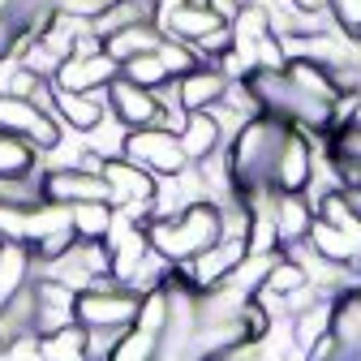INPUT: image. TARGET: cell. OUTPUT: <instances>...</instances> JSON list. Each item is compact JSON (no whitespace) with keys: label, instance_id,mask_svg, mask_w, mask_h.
<instances>
[{"label":"cell","instance_id":"1f68e13d","mask_svg":"<svg viewBox=\"0 0 361 361\" xmlns=\"http://www.w3.org/2000/svg\"><path fill=\"white\" fill-rule=\"evenodd\" d=\"M13 9H18V0H0V18H9Z\"/></svg>","mask_w":361,"mask_h":361},{"label":"cell","instance_id":"4316f807","mask_svg":"<svg viewBox=\"0 0 361 361\" xmlns=\"http://www.w3.org/2000/svg\"><path fill=\"white\" fill-rule=\"evenodd\" d=\"M121 78H125V82H133V86H147V90H159V86H168V82H172V78H168V69L159 65V56H155V52L125 61V65H121Z\"/></svg>","mask_w":361,"mask_h":361},{"label":"cell","instance_id":"7c38bea8","mask_svg":"<svg viewBox=\"0 0 361 361\" xmlns=\"http://www.w3.org/2000/svg\"><path fill=\"white\" fill-rule=\"evenodd\" d=\"M228 78H224L215 65H198L194 73H185V78H176V104H180V112H211L215 104H224V95H228Z\"/></svg>","mask_w":361,"mask_h":361},{"label":"cell","instance_id":"6da1fadb","mask_svg":"<svg viewBox=\"0 0 361 361\" xmlns=\"http://www.w3.org/2000/svg\"><path fill=\"white\" fill-rule=\"evenodd\" d=\"M288 121L280 116H254L237 138L228 142V164H233V180H237V194H258L271 190V172H276L280 147L288 138Z\"/></svg>","mask_w":361,"mask_h":361},{"label":"cell","instance_id":"8992f818","mask_svg":"<svg viewBox=\"0 0 361 361\" xmlns=\"http://www.w3.org/2000/svg\"><path fill=\"white\" fill-rule=\"evenodd\" d=\"M250 258V241L241 237H219L211 250H202L198 258H190L185 267H176V276L185 280L194 293H211L219 284H228L233 280V271Z\"/></svg>","mask_w":361,"mask_h":361},{"label":"cell","instance_id":"4dcf8cb0","mask_svg":"<svg viewBox=\"0 0 361 361\" xmlns=\"http://www.w3.org/2000/svg\"><path fill=\"white\" fill-rule=\"evenodd\" d=\"M348 125H353V129H361V95H353V112H348ZM348 125H344V129H348Z\"/></svg>","mask_w":361,"mask_h":361},{"label":"cell","instance_id":"e0dca14e","mask_svg":"<svg viewBox=\"0 0 361 361\" xmlns=\"http://www.w3.org/2000/svg\"><path fill=\"white\" fill-rule=\"evenodd\" d=\"M288 82L301 90L305 99H314V104H331L336 108V99L344 95L340 90V82H336V69H327V65H314V61H288Z\"/></svg>","mask_w":361,"mask_h":361},{"label":"cell","instance_id":"d4e9b609","mask_svg":"<svg viewBox=\"0 0 361 361\" xmlns=\"http://www.w3.org/2000/svg\"><path fill=\"white\" fill-rule=\"evenodd\" d=\"M159 357H164V340H159L155 331L138 327V323H133V327L116 340V348H112V361H159Z\"/></svg>","mask_w":361,"mask_h":361},{"label":"cell","instance_id":"52a82bcc","mask_svg":"<svg viewBox=\"0 0 361 361\" xmlns=\"http://www.w3.org/2000/svg\"><path fill=\"white\" fill-rule=\"evenodd\" d=\"M43 202H56V207H82V202H112V190L99 172H86V168H43ZM116 207V202H112Z\"/></svg>","mask_w":361,"mask_h":361},{"label":"cell","instance_id":"d6986e66","mask_svg":"<svg viewBox=\"0 0 361 361\" xmlns=\"http://www.w3.org/2000/svg\"><path fill=\"white\" fill-rule=\"evenodd\" d=\"M159 43H164V30H159L155 22H138V26H129V30L104 39V48H108V56H112L116 65H125V61H133V56L155 52Z\"/></svg>","mask_w":361,"mask_h":361},{"label":"cell","instance_id":"277c9868","mask_svg":"<svg viewBox=\"0 0 361 361\" xmlns=\"http://www.w3.org/2000/svg\"><path fill=\"white\" fill-rule=\"evenodd\" d=\"M0 133H13V138L30 142L39 155H52L61 147V121L39 108L30 99H18V95H0Z\"/></svg>","mask_w":361,"mask_h":361},{"label":"cell","instance_id":"8fae6325","mask_svg":"<svg viewBox=\"0 0 361 361\" xmlns=\"http://www.w3.org/2000/svg\"><path fill=\"white\" fill-rule=\"evenodd\" d=\"M99 176L108 180L116 207H142V202H155V194H159V176H151L147 168H138L125 155L121 159H104Z\"/></svg>","mask_w":361,"mask_h":361},{"label":"cell","instance_id":"7a4b0ae2","mask_svg":"<svg viewBox=\"0 0 361 361\" xmlns=\"http://www.w3.org/2000/svg\"><path fill=\"white\" fill-rule=\"evenodd\" d=\"M147 237L151 250L164 254L172 267H185L190 258H198L202 250H211L224 237V224H219V207L215 202H194L172 219H151L147 224Z\"/></svg>","mask_w":361,"mask_h":361},{"label":"cell","instance_id":"9c48e42d","mask_svg":"<svg viewBox=\"0 0 361 361\" xmlns=\"http://www.w3.org/2000/svg\"><path fill=\"white\" fill-rule=\"evenodd\" d=\"M30 297H35V336H52L78 323V293L69 284L43 276L30 284Z\"/></svg>","mask_w":361,"mask_h":361},{"label":"cell","instance_id":"4fadbf2b","mask_svg":"<svg viewBox=\"0 0 361 361\" xmlns=\"http://www.w3.org/2000/svg\"><path fill=\"white\" fill-rule=\"evenodd\" d=\"M52 116L61 121V129H73V133H86L99 129L104 116H108V90L104 95H73V90H56L52 95Z\"/></svg>","mask_w":361,"mask_h":361},{"label":"cell","instance_id":"83f0119b","mask_svg":"<svg viewBox=\"0 0 361 361\" xmlns=\"http://www.w3.org/2000/svg\"><path fill=\"white\" fill-rule=\"evenodd\" d=\"M327 18L353 43H361V0H327Z\"/></svg>","mask_w":361,"mask_h":361},{"label":"cell","instance_id":"44dd1931","mask_svg":"<svg viewBox=\"0 0 361 361\" xmlns=\"http://www.w3.org/2000/svg\"><path fill=\"white\" fill-rule=\"evenodd\" d=\"M43 172V159L30 142L13 138V133H0V180L9 176H39Z\"/></svg>","mask_w":361,"mask_h":361},{"label":"cell","instance_id":"f1b7e54d","mask_svg":"<svg viewBox=\"0 0 361 361\" xmlns=\"http://www.w3.org/2000/svg\"><path fill=\"white\" fill-rule=\"evenodd\" d=\"M116 5V0H56V13L61 18H73V22H95V18H104L108 9Z\"/></svg>","mask_w":361,"mask_h":361},{"label":"cell","instance_id":"484cf974","mask_svg":"<svg viewBox=\"0 0 361 361\" xmlns=\"http://www.w3.org/2000/svg\"><path fill=\"white\" fill-rule=\"evenodd\" d=\"M155 56H159V65L168 69V78L176 82V78H185V73H194L202 61H198V48H190V43H180V39H168L164 35V43L155 48Z\"/></svg>","mask_w":361,"mask_h":361},{"label":"cell","instance_id":"9a60e30c","mask_svg":"<svg viewBox=\"0 0 361 361\" xmlns=\"http://www.w3.org/2000/svg\"><path fill=\"white\" fill-rule=\"evenodd\" d=\"M35 284V250L18 241H0V310L18 301Z\"/></svg>","mask_w":361,"mask_h":361},{"label":"cell","instance_id":"30bf717a","mask_svg":"<svg viewBox=\"0 0 361 361\" xmlns=\"http://www.w3.org/2000/svg\"><path fill=\"white\" fill-rule=\"evenodd\" d=\"M121 78V65L104 52V56H65V65L56 69L52 86L56 90H73V95H104V90Z\"/></svg>","mask_w":361,"mask_h":361},{"label":"cell","instance_id":"7402d4cb","mask_svg":"<svg viewBox=\"0 0 361 361\" xmlns=\"http://www.w3.org/2000/svg\"><path fill=\"white\" fill-rule=\"evenodd\" d=\"M112 219H116V207L112 202H82V207H69V224L78 241H104L112 233Z\"/></svg>","mask_w":361,"mask_h":361},{"label":"cell","instance_id":"cb8c5ba5","mask_svg":"<svg viewBox=\"0 0 361 361\" xmlns=\"http://www.w3.org/2000/svg\"><path fill=\"white\" fill-rule=\"evenodd\" d=\"M336 340L344 344V353H353L361 361V293H348L336 301Z\"/></svg>","mask_w":361,"mask_h":361},{"label":"cell","instance_id":"2e32d148","mask_svg":"<svg viewBox=\"0 0 361 361\" xmlns=\"http://www.w3.org/2000/svg\"><path fill=\"white\" fill-rule=\"evenodd\" d=\"M331 327H336V297H314L305 310L293 314V323H288L293 344H297L301 357H305L314 344H319L323 336H331Z\"/></svg>","mask_w":361,"mask_h":361},{"label":"cell","instance_id":"5bb4252c","mask_svg":"<svg viewBox=\"0 0 361 361\" xmlns=\"http://www.w3.org/2000/svg\"><path fill=\"white\" fill-rule=\"evenodd\" d=\"M319 211H314L310 194H276V237H280V250H293L301 241H310V228Z\"/></svg>","mask_w":361,"mask_h":361},{"label":"cell","instance_id":"f546056e","mask_svg":"<svg viewBox=\"0 0 361 361\" xmlns=\"http://www.w3.org/2000/svg\"><path fill=\"white\" fill-rule=\"evenodd\" d=\"M301 13H327V0H293Z\"/></svg>","mask_w":361,"mask_h":361},{"label":"cell","instance_id":"603a6c76","mask_svg":"<svg viewBox=\"0 0 361 361\" xmlns=\"http://www.w3.org/2000/svg\"><path fill=\"white\" fill-rule=\"evenodd\" d=\"M39 344H43V357L48 361H90V336L78 323L61 327L52 336H39Z\"/></svg>","mask_w":361,"mask_h":361},{"label":"cell","instance_id":"ffe728a7","mask_svg":"<svg viewBox=\"0 0 361 361\" xmlns=\"http://www.w3.org/2000/svg\"><path fill=\"white\" fill-rule=\"evenodd\" d=\"M310 250L314 254H323L331 262H344V267H361V245L353 237H344L336 224L327 219H314V228H310Z\"/></svg>","mask_w":361,"mask_h":361},{"label":"cell","instance_id":"ac0fdd59","mask_svg":"<svg viewBox=\"0 0 361 361\" xmlns=\"http://www.w3.org/2000/svg\"><path fill=\"white\" fill-rule=\"evenodd\" d=\"M180 147H185L190 164H202V159H211L215 151H224V133H219V125L211 121V112H190V116H185V125H180Z\"/></svg>","mask_w":361,"mask_h":361},{"label":"cell","instance_id":"5b68a950","mask_svg":"<svg viewBox=\"0 0 361 361\" xmlns=\"http://www.w3.org/2000/svg\"><path fill=\"white\" fill-rule=\"evenodd\" d=\"M125 159H133L138 168H147L159 180L190 168V155L180 147V133H172V129H133L125 138Z\"/></svg>","mask_w":361,"mask_h":361},{"label":"cell","instance_id":"3957f363","mask_svg":"<svg viewBox=\"0 0 361 361\" xmlns=\"http://www.w3.org/2000/svg\"><path fill=\"white\" fill-rule=\"evenodd\" d=\"M138 310H142V293L138 288H125V284H95L78 293V327L86 331H129L138 323Z\"/></svg>","mask_w":361,"mask_h":361},{"label":"cell","instance_id":"ba28073f","mask_svg":"<svg viewBox=\"0 0 361 361\" xmlns=\"http://www.w3.org/2000/svg\"><path fill=\"white\" fill-rule=\"evenodd\" d=\"M314 142L305 138L301 129H288V138L280 147L276 172H271V190L276 194H310V180H314Z\"/></svg>","mask_w":361,"mask_h":361}]
</instances>
